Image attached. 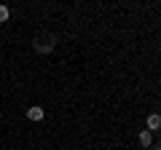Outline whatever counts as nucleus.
<instances>
[{"mask_svg": "<svg viewBox=\"0 0 161 150\" xmlns=\"http://www.w3.org/2000/svg\"><path fill=\"white\" fill-rule=\"evenodd\" d=\"M54 46H57V38H54V35H48V38H40V40L35 43V48H38L40 54H48V51H54Z\"/></svg>", "mask_w": 161, "mask_h": 150, "instance_id": "obj_1", "label": "nucleus"}, {"mask_svg": "<svg viewBox=\"0 0 161 150\" xmlns=\"http://www.w3.org/2000/svg\"><path fill=\"white\" fill-rule=\"evenodd\" d=\"M27 118L30 121H43V118H46V110L38 107V104H35V107H27Z\"/></svg>", "mask_w": 161, "mask_h": 150, "instance_id": "obj_2", "label": "nucleus"}, {"mask_svg": "<svg viewBox=\"0 0 161 150\" xmlns=\"http://www.w3.org/2000/svg\"><path fill=\"white\" fill-rule=\"evenodd\" d=\"M145 123H148V131H158V129H161V115H158V113H150Z\"/></svg>", "mask_w": 161, "mask_h": 150, "instance_id": "obj_3", "label": "nucleus"}, {"mask_svg": "<svg viewBox=\"0 0 161 150\" xmlns=\"http://www.w3.org/2000/svg\"><path fill=\"white\" fill-rule=\"evenodd\" d=\"M137 142L142 145V147H150V145H153V131L142 129V131H140V137H137Z\"/></svg>", "mask_w": 161, "mask_h": 150, "instance_id": "obj_4", "label": "nucleus"}, {"mask_svg": "<svg viewBox=\"0 0 161 150\" xmlns=\"http://www.w3.org/2000/svg\"><path fill=\"white\" fill-rule=\"evenodd\" d=\"M8 16H11V11H8V6H0V22H8Z\"/></svg>", "mask_w": 161, "mask_h": 150, "instance_id": "obj_5", "label": "nucleus"}, {"mask_svg": "<svg viewBox=\"0 0 161 150\" xmlns=\"http://www.w3.org/2000/svg\"><path fill=\"white\" fill-rule=\"evenodd\" d=\"M156 150H161V142H158V145H156Z\"/></svg>", "mask_w": 161, "mask_h": 150, "instance_id": "obj_6", "label": "nucleus"}]
</instances>
